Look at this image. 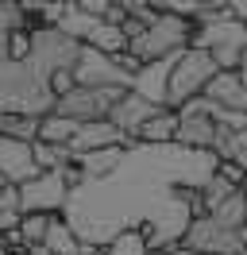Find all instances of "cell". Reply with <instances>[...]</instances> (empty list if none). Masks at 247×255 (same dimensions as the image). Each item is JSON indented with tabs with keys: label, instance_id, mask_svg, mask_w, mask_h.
<instances>
[{
	"label": "cell",
	"instance_id": "6da1fadb",
	"mask_svg": "<svg viewBox=\"0 0 247 255\" xmlns=\"http://www.w3.org/2000/svg\"><path fill=\"white\" fill-rule=\"evenodd\" d=\"M220 74V66L209 50L189 47L185 54H178L170 62V78H166V109H185L189 101H201L205 89L213 85V78Z\"/></svg>",
	"mask_w": 247,
	"mask_h": 255
},
{
	"label": "cell",
	"instance_id": "7a4b0ae2",
	"mask_svg": "<svg viewBox=\"0 0 247 255\" xmlns=\"http://www.w3.org/2000/svg\"><path fill=\"white\" fill-rule=\"evenodd\" d=\"M193 27H197L193 19H182V16H174V12H162L158 23H151V27L143 31V39H135L127 50H131L143 66H166V62H174L178 54L189 50Z\"/></svg>",
	"mask_w": 247,
	"mask_h": 255
},
{
	"label": "cell",
	"instance_id": "3957f363",
	"mask_svg": "<svg viewBox=\"0 0 247 255\" xmlns=\"http://www.w3.org/2000/svg\"><path fill=\"white\" fill-rule=\"evenodd\" d=\"M182 248L193 252V255H240L247 248V232L224 228L220 221H213V217L205 213V217H197V221L189 224Z\"/></svg>",
	"mask_w": 247,
	"mask_h": 255
},
{
	"label": "cell",
	"instance_id": "277c9868",
	"mask_svg": "<svg viewBox=\"0 0 247 255\" xmlns=\"http://www.w3.org/2000/svg\"><path fill=\"white\" fill-rule=\"evenodd\" d=\"M216 124L213 116V105L201 97V101H189L185 109H178V139L174 143L182 147V151H209L213 155V143H216Z\"/></svg>",
	"mask_w": 247,
	"mask_h": 255
},
{
	"label": "cell",
	"instance_id": "5b68a950",
	"mask_svg": "<svg viewBox=\"0 0 247 255\" xmlns=\"http://www.w3.org/2000/svg\"><path fill=\"white\" fill-rule=\"evenodd\" d=\"M66 205H70V186H66L62 170L58 174H39L19 186V217H27V213H54V217H62Z\"/></svg>",
	"mask_w": 247,
	"mask_h": 255
},
{
	"label": "cell",
	"instance_id": "8992f818",
	"mask_svg": "<svg viewBox=\"0 0 247 255\" xmlns=\"http://www.w3.org/2000/svg\"><path fill=\"white\" fill-rule=\"evenodd\" d=\"M74 74H77V85H85V89H105V85H131V78H127L120 66H116V58H108V54H101V50L85 47V43H81V58H77Z\"/></svg>",
	"mask_w": 247,
	"mask_h": 255
},
{
	"label": "cell",
	"instance_id": "52a82bcc",
	"mask_svg": "<svg viewBox=\"0 0 247 255\" xmlns=\"http://www.w3.org/2000/svg\"><path fill=\"white\" fill-rule=\"evenodd\" d=\"M39 162H35V147L19 143V139H4L0 135V178L8 186H23L31 178H39Z\"/></svg>",
	"mask_w": 247,
	"mask_h": 255
},
{
	"label": "cell",
	"instance_id": "ba28073f",
	"mask_svg": "<svg viewBox=\"0 0 247 255\" xmlns=\"http://www.w3.org/2000/svg\"><path fill=\"white\" fill-rule=\"evenodd\" d=\"M205 101L224 112H244L247 116V85L240 78V70H220L213 78V85L205 89Z\"/></svg>",
	"mask_w": 247,
	"mask_h": 255
},
{
	"label": "cell",
	"instance_id": "9c48e42d",
	"mask_svg": "<svg viewBox=\"0 0 247 255\" xmlns=\"http://www.w3.org/2000/svg\"><path fill=\"white\" fill-rule=\"evenodd\" d=\"M158 109H162V105H154L151 97H143V93H135V89H131V93L124 97L116 109H112V116H108V120L120 128L124 135H131V139H135V135H139V128L147 124V120H151Z\"/></svg>",
	"mask_w": 247,
	"mask_h": 255
},
{
	"label": "cell",
	"instance_id": "30bf717a",
	"mask_svg": "<svg viewBox=\"0 0 247 255\" xmlns=\"http://www.w3.org/2000/svg\"><path fill=\"white\" fill-rule=\"evenodd\" d=\"M135 139H139V147H174V139H178V112L158 109L147 124L139 128Z\"/></svg>",
	"mask_w": 247,
	"mask_h": 255
},
{
	"label": "cell",
	"instance_id": "8fae6325",
	"mask_svg": "<svg viewBox=\"0 0 247 255\" xmlns=\"http://www.w3.org/2000/svg\"><path fill=\"white\" fill-rule=\"evenodd\" d=\"M31 54H35V31L23 27V23L8 27V35H4V58L12 66H23V62H31Z\"/></svg>",
	"mask_w": 247,
	"mask_h": 255
},
{
	"label": "cell",
	"instance_id": "7c38bea8",
	"mask_svg": "<svg viewBox=\"0 0 247 255\" xmlns=\"http://www.w3.org/2000/svg\"><path fill=\"white\" fill-rule=\"evenodd\" d=\"M77 128L74 120H66V116H58V112H50L43 124H39V143H50V147H70L74 143V135H77Z\"/></svg>",
	"mask_w": 247,
	"mask_h": 255
},
{
	"label": "cell",
	"instance_id": "4fadbf2b",
	"mask_svg": "<svg viewBox=\"0 0 247 255\" xmlns=\"http://www.w3.org/2000/svg\"><path fill=\"white\" fill-rule=\"evenodd\" d=\"M85 47H93V50H101V54H108V58H116V54H124L127 50V39H124V31L120 27H112V23H97L93 27V35L85 39Z\"/></svg>",
	"mask_w": 247,
	"mask_h": 255
},
{
	"label": "cell",
	"instance_id": "5bb4252c",
	"mask_svg": "<svg viewBox=\"0 0 247 255\" xmlns=\"http://www.w3.org/2000/svg\"><path fill=\"white\" fill-rule=\"evenodd\" d=\"M46 255H77L81 252V240H77V232L70 228V221L66 217H58V221L50 224V236H46Z\"/></svg>",
	"mask_w": 247,
	"mask_h": 255
},
{
	"label": "cell",
	"instance_id": "9a60e30c",
	"mask_svg": "<svg viewBox=\"0 0 247 255\" xmlns=\"http://www.w3.org/2000/svg\"><path fill=\"white\" fill-rule=\"evenodd\" d=\"M213 221H220L224 228H236V232H247V190H240L236 197H228L224 205H216L209 213Z\"/></svg>",
	"mask_w": 247,
	"mask_h": 255
},
{
	"label": "cell",
	"instance_id": "2e32d148",
	"mask_svg": "<svg viewBox=\"0 0 247 255\" xmlns=\"http://www.w3.org/2000/svg\"><path fill=\"white\" fill-rule=\"evenodd\" d=\"M54 221H58L54 213H27V217H19V240H23L27 248H43Z\"/></svg>",
	"mask_w": 247,
	"mask_h": 255
},
{
	"label": "cell",
	"instance_id": "e0dca14e",
	"mask_svg": "<svg viewBox=\"0 0 247 255\" xmlns=\"http://www.w3.org/2000/svg\"><path fill=\"white\" fill-rule=\"evenodd\" d=\"M240 193V186H232L228 178H220V174H213L205 186H201V197H205V213H213L216 205H224L228 197H236Z\"/></svg>",
	"mask_w": 247,
	"mask_h": 255
},
{
	"label": "cell",
	"instance_id": "ac0fdd59",
	"mask_svg": "<svg viewBox=\"0 0 247 255\" xmlns=\"http://www.w3.org/2000/svg\"><path fill=\"white\" fill-rule=\"evenodd\" d=\"M105 255H151V252H147V244L139 236V228H127V232H120V236L105 248Z\"/></svg>",
	"mask_w": 247,
	"mask_h": 255
},
{
	"label": "cell",
	"instance_id": "d6986e66",
	"mask_svg": "<svg viewBox=\"0 0 247 255\" xmlns=\"http://www.w3.org/2000/svg\"><path fill=\"white\" fill-rule=\"evenodd\" d=\"M46 85H50V93L62 101V97H70L77 89V74H74V70H54V74L46 78Z\"/></svg>",
	"mask_w": 247,
	"mask_h": 255
},
{
	"label": "cell",
	"instance_id": "ffe728a7",
	"mask_svg": "<svg viewBox=\"0 0 247 255\" xmlns=\"http://www.w3.org/2000/svg\"><path fill=\"white\" fill-rule=\"evenodd\" d=\"M228 19L244 27V23H247V0H232V4H228Z\"/></svg>",
	"mask_w": 247,
	"mask_h": 255
},
{
	"label": "cell",
	"instance_id": "44dd1931",
	"mask_svg": "<svg viewBox=\"0 0 247 255\" xmlns=\"http://www.w3.org/2000/svg\"><path fill=\"white\" fill-rule=\"evenodd\" d=\"M77 255H105V248H97V244H81V252Z\"/></svg>",
	"mask_w": 247,
	"mask_h": 255
},
{
	"label": "cell",
	"instance_id": "7402d4cb",
	"mask_svg": "<svg viewBox=\"0 0 247 255\" xmlns=\"http://www.w3.org/2000/svg\"><path fill=\"white\" fill-rule=\"evenodd\" d=\"M4 190H8V182H4V178H0V193H4Z\"/></svg>",
	"mask_w": 247,
	"mask_h": 255
},
{
	"label": "cell",
	"instance_id": "603a6c76",
	"mask_svg": "<svg viewBox=\"0 0 247 255\" xmlns=\"http://www.w3.org/2000/svg\"><path fill=\"white\" fill-rule=\"evenodd\" d=\"M244 39H247V23H244Z\"/></svg>",
	"mask_w": 247,
	"mask_h": 255
},
{
	"label": "cell",
	"instance_id": "cb8c5ba5",
	"mask_svg": "<svg viewBox=\"0 0 247 255\" xmlns=\"http://www.w3.org/2000/svg\"><path fill=\"white\" fill-rule=\"evenodd\" d=\"M240 255H247V248H244V252H240Z\"/></svg>",
	"mask_w": 247,
	"mask_h": 255
}]
</instances>
